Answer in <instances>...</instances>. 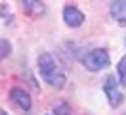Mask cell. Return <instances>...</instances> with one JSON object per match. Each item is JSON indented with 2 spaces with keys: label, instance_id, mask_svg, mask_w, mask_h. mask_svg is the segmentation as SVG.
<instances>
[{
  "label": "cell",
  "instance_id": "7a4b0ae2",
  "mask_svg": "<svg viewBox=\"0 0 126 115\" xmlns=\"http://www.w3.org/2000/svg\"><path fill=\"white\" fill-rule=\"evenodd\" d=\"M103 92H105V96L109 98V105H111L113 109H116V107H120L122 101H124V94H122L120 88H118V77H116V75H109L107 80H105Z\"/></svg>",
  "mask_w": 126,
  "mask_h": 115
},
{
  "label": "cell",
  "instance_id": "8992f818",
  "mask_svg": "<svg viewBox=\"0 0 126 115\" xmlns=\"http://www.w3.org/2000/svg\"><path fill=\"white\" fill-rule=\"evenodd\" d=\"M11 98H13V102L19 105L21 109H25V111L32 109V96L23 88H13V90H11Z\"/></svg>",
  "mask_w": 126,
  "mask_h": 115
},
{
  "label": "cell",
  "instance_id": "6da1fadb",
  "mask_svg": "<svg viewBox=\"0 0 126 115\" xmlns=\"http://www.w3.org/2000/svg\"><path fill=\"white\" fill-rule=\"evenodd\" d=\"M84 67L88 71H99L109 67V52L105 48H93V50H86V57L82 59Z\"/></svg>",
  "mask_w": 126,
  "mask_h": 115
},
{
  "label": "cell",
  "instance_id": "277c9868",
  "mask_svg": "<svg viewBox=\"0 0 126 115\" xmlns=\"http://www.w3.org/2000/svg\"><path fill=\"white\" fill-rule=\"evenodd\" d=\"M38 69H40V75L42 77H46L48 73H53L55 69H59L57 63H55V57L50 52H42L40 57H38Z\"/></svg>",
  "mask_w": 126,
  "mask_h": 115
},
{
  "label": "cell",
  "instance_id": "ba28073f",
  "mask_svg": "<svg viewBox=\"0 0 126 115\" xmlns=\"http://www.w3.org/2000/svg\"><path fill=\"white\" fill-rule=\"evenodd\" d=\"M21 4H23V11L30 13V15H40V13H44V4H42L40 0H23Z\"/></svg>",
  "mask_w": 126,
  "mask_h": 115
},
{
  "label": "cell",
  "instance_id": "3957f363",
  "mask_svg": "<svg viewBox=\"0 0 126 115\" xmlns=\"http://www.w3.org/2000/svg\"><path fill=\"white\" fill-rule=\"evenodd\" d=\"M63 21L67 27H80L84 23V13L76 6H65L63 9Z\"/></svg>",
  "mask_w": 126,
  "mask_h": 115
},
{
  "label": "cell",
  "instance_id": "7c38bea8",
  "mask_svg": "<svg viewBox=\"0 0 126 115\" xmlns=\"http://www.w3.org/2000/svg\"><path fill=\"white\" fill-rule=\"evenodd\" d=\"M0 115H6V111H0Z\"/></svg>",
  "mask_w": 126,
  "mask_h": 115
},
{
  "label": "cell",
  "instance_id": "30bf717a",
  "mask_svg": "<svg viewBox=\"0 0 126 115\" xmlns=\"http://www.w3.org/2000/svg\"><path fill=\"white\" fill-rule=\"evenodd\" d=\"M118 80L122 86H126V57H122L118 63Z\"/></svg>",
  "mask_w": 126,
  "mask_h": 115
},
{
  "label": "cell",
  "instance_id": "9c48e42d",
  "mask_svg": "<svg viewBox=\"0 0 126 115\" xmlns=\"http://www.w3.org/2000/svg\"><path fill=\"white\" fill-rule=\"evenodd\" d=\"M53 113L55 115H72V109H69L67 102L59 101V102H55V105H53Z\"/></svg>",
  "mask_w": 126,
  "mask_h": 115
},
{
  "label": "cell",
  "instance_id": "4fadbf2b",
  "mask_svg": "<svg viewBox=\"0 0 126 115\" xmlns=\"http://www.w3.org/2000/svg\"><path fill=\"white\" fill-rule=\"evenodd\" d=\"M124 115H126V113H124Z\"/></svg>",
  "mask_w": 126,
  "mask_h": 115
},
{
  "label": "cell",
  "instance_id": "8fae6325",
  "mask_svg": "<svg viewBox=\"0 0 126 115\" xmlns=\"http://www.w3.org/2000/svg\"><path fill=\"white\" fill-rule=\"evenodd\" d=\"M11 44H9V40H6V38H2V40H0V57L2 59H6V57H11Z\"/></svg>",
  "mask_w": 126,
  "mask_h": 115
},
{
  "label": "cell",
  "instance_id": "52a82bcc",
  "mask_svg": "<svg viewBox=\"0 0 126 115\" xmlns=\"http://www.w3.org/2000/svg\"><path fill=\"white\" fill-rule=\"evenodd\" d=\"M42 80H44V82H46L48 86L57 88V90H61L63 86H65V82H67V80H65V73H63L61 69H55L53 73H48L46 77H42Z\"/></svg>",
  "mask_w": 126,
  "mask_h": 115
},
{
  "label": "cell",
  "instance_id": "5b68a950",
  "mask_svg": "<svg viewBox=\"0 0 126 115\" xmlns=\"http://www.w3.org/2000/svg\"><path fill=\"white\" fill-rule=\"evenodd\" d=\"M109 15L120 25H124L126 23V0H113V2H109Z\"/></svg>",
  "mask_w": 126,
  "mask_h": 115
}]
</instances>
